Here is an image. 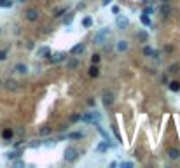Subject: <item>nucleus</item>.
Here are the masks:
<instances>
[{
  "instance_id": "14",
  "label": "nucleus",
  "mask_w": 180,
  "mask_h": 168,
  "mask_svg": "<svg viewBox=\"0 0 180 168\" xmlns=\"http://www.w3.org/2000/svg\"><path fill=\"white\" fill-rule=\"evenodd\" d=\"M14 70H16L18 74H23V75H25V74L28 72V67H26L25 63H18V65L14 67Z\"/></svg>"
},
{
  "instance_id": "23",
  "label": "nucleus",
  "mask_w": 180,
  "mask_h": 168,
  "mask_svg": "<svg viewBox=\"0 0 180 168\" xmlns=\"http://www.w3.org/2000/svg\"><path fill=\"white\" fill-rule=\"evenodd\" d=\"M84 137V133L82 131H74V133H70L68 135V138H82Z\"/></svg>"
},
{
  "instance_id": "12",
  "label": "nucleus",
  "mask_w": 180,
  "mask_h": 168,
  "mask_svg": "<svg viewBox=\"0 0 180 168\" xmlns=\"http://www.w3.org/2000/svg\"><path fill=\"white\" fill-rule=\"evenodd\" d=\"M77 67H79V60H77V58H72V60L67 61V68H68V70H75Z\"/></svg>"
},
{
  "instance_id": "34",
  "label": "nucleus",
  "mask_w": 180,
  "mask_h": 168,
  "mask_svg": "<svg viewBox=\"0 0 180 168\" xmlns=\"http://www.w3.org/2000/svg\"><path fill=\"white\" fill-rule=\"evenodd\" d=\"M121 167H126V168H131V167H133V163H121Z\"/></svg>"
},
{
  "instance_id": "3",
  "label": "nucleus",
  "mask_w": 180,
  "mask_h": 168,
  "mask_svg": "<svg viewBox=\"0 0 180 168\" xmlns=\"http://www.w3.org/2000/svg\"><path fill=\"white\" fill-rule=\"evenodd\" d=\"M116 25H117V28L124 30V28H128V26H130V19H128V18H124V16H117Z\"/></svg>"
},
{
  "instance_id": "5",
  "label": "nucleus",
  "mask_w": 180,
  "mask_h": 168,
  "mask_svg": "<svg viewBox=\"0 0 180 168\" xmlns=\"http://www.w3.org/2000/svg\"><path fill=\"white\" fill-rule=\"evenodd\" d=\"M37 56H39V58H49V56H51V49H49L47 46H40V47L37 49Z\"/></svg>"
},
{
  "instance_id": "7",
  "label": "nucleus",
  "mask_w": 180,
  "mask_h": 168,
  "mask_svg": "<svg viewBox=\"0 0 180 168\" xmlns=\"http://www.w3.org/2000/svg\"><path fill=\"white\" fill-rule=\"evenodd\" d=\"M26 19L28 21H37L39 19V11L37 9H28L26 11Z\"/></svg>"
},
{
  "instance_id": "9",
  "label": "nucleus",
  "mask_w": 180,
  "mask_h": 168,
  "mask_svg": "<svg viewBox=\"0 0 180 168\" xmlns=\"http://www.w3.org/2000/svg\"><path fill=\"white\" fill-rule=\"evenodd\" d=\"M109 147H112V144H109V140H107V142H102V144H98V146H96V153H100V154H102V153H105Z\"/></svg>"
},
{
  "instance_id": "30",
  "label": "nucleus",
  "mask_w": 180,
  "mask_h": 168,
  "mask_svg": "<svg viewBox=\"0 0 180 168\" xmlns=\"http://www.w3.org/2000/svg\"><path fill=\"white\" fill-rule=\"evenodd\" d=\"M63 12H65V7H61V9H58V11H56V14H54V16H56V18H60V16H61V14H63Z\"/></svg>"
},
{
  "instance_id": "6",
  "label": "nucleus",
  "mask_w": 180,
  "mask_h": 168,
  "mask_svg": "<svg viewBox=\"0 0 180 168\" xmlns=\"http://www.w3.org/2000/svg\"><path fill=\"white\" fill-rule=\"evenodd\" d=\"M114 103V95L110 91H103V105L105 107H110Z\"/></svg>"
},
{
  "instance_id": "29",
  "label": "nucleus",
  "mask_w": 180,
  "mask_h": 168,
  "mask_svg": "<svg viewBox=\"0 0 180 168\" xmlns=\"http://www.w3.org/2000/svg\"><path fill=\"white\" fill-rule=\"evenodd\" d=\"M11 137H12V131H11V130H5V131H4V138H11Z\"/></svg>"
},
{
  "instance_id": "35",
  "label": "nucleus",
  "mask_w": 180,
  "mask_h": 168,
  "mask_svg": "<svg viewBox=\"0 0 180 168\" xmlns=\"http://www.w3.org/2000/svg\"><path fill=\"white\" fill-rule=\"evenodd\" d=\"M110 2H112V0H103V2H102V4H103V5H109V4H110Z\"/></svg>"
},
{
  "instance_id": "25",
  "label": "nucleus",
  "mask_w": 180,
  "mask_h": 168,
  "mask_svg": "<svg viewBox=\"0 0 180 168\" xmlns=\"http://www.w3.org/2000/svg\"><path fill=\"white\" fill-rule=\"evenodd\" d=\"M179 63H173V65H172V67H170V72H172V74H177V72H179Z\"/></svg>"
},
{
  "instance_id": "37",
  "label": "nucleus",
  "mask_w": 180,
  "mask_h": 168,
  "mask_svg": "<svg viewBox=\"0 0 180 168\" xmlns=\"http://www.w3.org/2000/svg\"><path fill=\"white\" fill-rule=\"evenodd\" d=\"M0 86H2V81H0Z\"/></svg>"
},
{
  "instance_id": "17",
  "label": "nucleus",
  "mask_w": 180,
  "mask_h": 168,
  "mask_svg": "<svg viewBox=\"0 0 180 168\" xmlns=\"http://www.w3.org/2000/svg\"><path fill=\"white\" fill-rule=\"evenodd\" d=\"M89 75H91V77H98V75H100V70H98V67H96L95 63L89 67Z\"/></svg>"
},
{
  "instance_id": "32",
  "label": "nucleus",
  "mask_w": 180,
  "mask_h": 168,
  "mask_svg": "<svg viewBox=\"0 0 180 168\" xmlns=\"http://www.w3.org/2000/svg\"><path fill=\"white\" fill-rule=\"evenodd\" d=\"M39 146H40V142H32V144H30V147H32V149H37Z\"/></svg>"
},
{
  "instance_id": "27",
  "label": "nucleus",
  "mask_w": 180,
  "mask_h": 168,
  "mask_svg": "<svg viewBox=\"0 0 180 168\" xmlns=\"http://www.w3.org/2000/svg\"><path fill=\"white\" fill-rule=\"evenodd\" d=\"M152 12H154V9H152V7H145V9H144V14H147V16H151Z\"/></svg>"
},
{
  "instance_id": "11",
  "label": "nucleus",
  "mask_w": 180,
  "mask_h": 168,
  "mask_svg": "<svg viewBox=\"0 0 180 168\" xmlns=\"http://www.w3.org/2000/svg\"><path fill=\"white\" fill-rule=\"evenodd\" d=\"M128 40H117V51L119 53H124V51H128Z\"/></svg>"
},
{
  "instance_id": "28",
  "label": "nucleus",
  "mask_w": 180,
  "mask_h": 168,
  "mask_svg": "<svg viewBox=\"0 0 180 168\" xmlns=\"http://www.w3.org/2000/svg\"><path fill=\"white\" fill-rule=\"evenodd\" d=\"M91 61H93V63L96 65V63L100 61V54H93V58H91Z\"/></svg>"
},
{
  "instance_id": "18",
  "label": "nucleus",
  "mask_w": 180,
  "mask_h": 168,
  "mask_svg": "<svg viewBox=\"0 0 180 168\" xmlns=\"http://www.w3.org/2000/svg\"><path fill=\"white\" fill-rule=\"evenodd\" d=\"M170 89H172L173 93L180 91V82H179V81H173V82H170Z\"/></svg>"
},
{
  "instance_id": "10",
  "label": "nucleus",
  "mask_w": 180,
  "mask_h": 168,
  "mask_svg": "<svg viewBox=\"0 0 180 168\" xmlns=\"http://www.w3.org/2000/svg\"><path fill=\"white\" fill-rule=\"evenodd\" d=\"M137 39H138L140 42H147V40H149V33H147L145 30H140V32H137Z\"/></svg>"
},
{
  "instance_id": "15",
  "label": "nucleus",
  "mask_w": 180,
  "mask_h": 168,
  "mask_svg": "<svg viewBox=\"0 0 180 168\" xmlns=\"http://www.w3.org/2000/svg\"><path fill=\"white\" fill-rule=\"evenodd\" d=\"M5 88H7V89H12V91H16L19 86H18V82H16V81L9 79V81H5Z\"/></svg>"
},
{
  "instance_id": "2",
  "label": "nucleus",
  "mask_w": 180,
  "mask_h": 168,
  "mask_svg": "<svg viewBox=\"0 0 180 168\" xmlns=\"http://www.w3.org/2000/svg\"><path fill=\"white\" fill-rule=\"evenodd\" d=\"M79 149L77 147H67L65 149V161H68V163H74V161H77V158H79Z\"/></svg>"
},
{
  "instance_id": "20",
  "label": "nucleus",
  "mask_w": 180,
  "mask_h": 168,
  "mask_svg": "<svg viewBox=\"0 0 180 168\" xmlns=\"http://www.w3.org/2000/svg\"><path fill=\"white\" fill-rule=\"evenodd\" d=\"M21 156V153L19 151H12V153H7V158L9 160H16V158H19Z\"/></svg>"
},
{
  "instance_id": "8",
  "label": "nucleus",
  "mask_w": 180,
  "mask_h": 168,
  "mask_svg": "<svg viewBox=\"0 0 180 168\" xmlns=\"http://www.w3.org/2000/svg\"><path fill=\"white\" fill-rule=\"evenodd\" d=\"M84 49H86V46H84V44H77V46H74V47H72V54H74V56H79V54H82V53H84Z\"/></svg>"
},
{
  "instance_id": "22",
  "label": "nucleus",
  "mask_w": 180,
  "mask_h": 168,
  "mask_svg": "<svg viewBox=\"0 0 180 168\" xmlns=\"http://www.w3.org/2000/svg\"><path fill=\"white\" fill-rule=\"evenodd\" d=\"M142 53H144V54H145V56H152V53H154V49H152V47H151V46H145V47H144V51H142Z\"/></svg>"
},
{
  "instance_id": "16",
  "label": "nucleus",
  "mask_w": 180,
  "mask_h": 168,
  "mask_svg": "<svg viewBox=\"0 0 180 168\" xmlns=\"http://www.w3.org/2000/svg\"><path fill=\"white\" fill-rule=\"evenodd\" d=\"M168 156H170V160H179L180 149H170V151H168Z\"/></svg>"
},
{
  "instance_id": "31",
  "label": "nucleus",
  "mask_w": 180,
  "mask_h": 168,
  "mask_svg": "<svg viewBox=\"0 0 180 168\" xmlns=\"http://www.w3.org/2000/svg\"><path fill=\"white\" fill-rule=\"evenodd\" d=\"M47 133H51V128H42L40 130V135H47Z\"/></svg>"
},
{
  "instance_id": "21",
  "label": "nucleus",
  "mask_w": 180,
  "mask_h": 168,
  "mask_svg": "<svg viewBox=\"0 0 180 168\" xmlns=\"http://www.w3.org/2000/svg\"><path fill=\"white\" fill-rule=\"evenodd\" d=\"M140 19H142V23H144L145 26H151V18H149L147 14H142V18H140Z\"/></svg>"
},
{
  "instance_id": "38",
  "label": "nucleus",
  "mask_w": 180,
  "mask_h": 168,
  "mask_svg": "<svg viewBox=\"0 0 180 168\" xmlns=\"http://www.w3.org/2000/svg\"><path fill=\"white\" fill-rule=\"evenodd\" d=\"M21 2H25V0H21Z\"/></svg>"
},
{
  "instance_id": "24",
  "label": "nucleus",
  "mask_w": 180,
  "mask_h": 168,
  "mask_svg": "<svg viewBox=\"0 0 180 168\" xmlns=\"http://www.w3.org/2000/svg\"><path fill=\"white\" fill-rule=\"evenodd\" d=\"M0 7H12L11 0H0Z\"/></svg>"
},
{
  "instance_id": "33",
  "label": "nucleus",
  "mask_w": 180,
  "mask_h": 168,
  "mask_svg": "<svg viewBox=\"0 0 180 168\" xmlns=\"http://www.w3.org/2000/svg\"><path fill=\"white\" fill-rule=\"evenodd\" d=\"M112 12H114V14H119V7H117V5H114V7H112Z\"/></svg>"
},
{
  "instance_id": "4",
  "label": "nucleus",
  "mask_w": 180,
  "mask_h": 168,
  "mask_svg": "<svg viewBox=\"0 0 180 168\" xmlns=\"http://www.w3.org/2000/svg\"><path fill=\"white\" fill-rule=\"evenodd\" d=\"M49 58H51V61H53V63H60V61L67 60V53H63V51H58V53L51 54Z\"/></svg>"
},
{
  "instance_id": "1",
  "label": "nucleus",
  "mask_w": 180,
  "mask_h": 168,
  "mask_svg": "<svg viewBox=\"0 0 180 168\" xmlns=\"http://www.w3.org/2000/svg\"><path fill=\"white\" fill-rule=\"evenodd\" d=\"M109 35H110V30H109V28H100V30L95 33V44H98V46L105 44V40L109 39Z\"/></svg>"
},
{
  "instance_id": "26",
  "label": "nucleus",
  "mask_w": 180,
  "mask_h": 168,
  "mask_svg": "<svg viewBox=\"0 0 180 168\" xmlns=\"http://www.w3.org/2000/svg\"><path fill=\"white\" fill-rule=\"evenodd\" d=\"M4 60H7V49L0 51V61H4Z\"/></svg>"
},
{
  "instance_id": "36",
  "label": "nucleus",
  "mask_w": 180,
  "mask_h": 168,
  "mask_svg": "<svg viewBox=\"0 0 180 168\" xmlns=\"http://www.w3.org/2000/svg\"><path fill=\"white\" fill-rule=\"evenodd\" d=\"M161 2H163V4H170V0H161Z\"/></svg>"
},
{
  "instance_id": "13",
  "label": "nucleus",
  "mask_w": 180,
  "mask_h": 168,
  "mask_svg": "<svg viewBox=\"0 0 180 168\" xmlns=\"http://www.w3.org/2000/svg\"><path fill=\"white\" fill-rule=\"evenodd\" d=\"M172 12H173V9H172L168 4H163V7H161V14L168 18V16H172Z\"/></svg>"
},
{
  "instance_id": "19",
  "label": "nucleus",
  "mask_w": 180,
  "mask_h": 168,
  "mask_svg": "<svg viewBox=\"0 0 180 168\" xmlns=\"http://www.w3.org/2000/svg\"><path fill=\"white\" fill-rule=\"evenodd\" d=\"M82 25H84V28H91V26H93V19L88 16V18H84V19H82Z\"/></svg>"
}]
</instances>
